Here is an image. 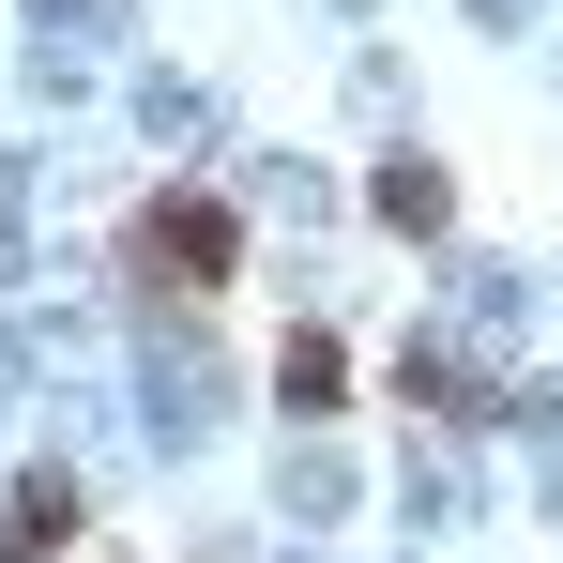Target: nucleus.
<instances>
[{"label":"nucleus","mask_w":563,"mask_h":563,"mask_svg":"<svg viewBox=\"0 0 563 563\" xmlns=\"http://www.w3.org/2000/svg\"><path fill=\"white\" fill-rule=\"evenodd\" d=\"M122 275L153 289V305H213V289L244 275V213L229 198H137V229H122Z\"/></svg>","instance_id":"f257e3e1"},{"label":"nucleus","mask_w":563,"mask_h":563,"mask_svg":"<svg viewBox=\"0 0 563 563\" xmlns=\"http://www.w3.org/2000/svg\"><path fill=\"white\" fill-rule=\"evenodd\" d=\"M77 549V487H62V472H31V487H15V518H0V563H62Z\"/></svg>","instance_id":"f03ea898"},{"label":"nucleus","mask_w":563,"mask_h":563,"mask_svg":"<svg viewBox=\"0 0 563 563\" xmlns=\"http://www.w3.org/2000/svg\"><path fill=\"white\" fill-rule=\"evenodd\" d=\"M380 229H442V168H380Z\"/></svg>","instance_id":"7ed1b4c3"}]
</instances>
